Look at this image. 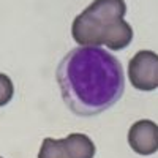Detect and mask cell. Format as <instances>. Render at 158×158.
<instances>
[{
    "label": "cell",
    "mask_w": 158,
    "mask_h": 158,
    "mask_svg": "<svg viewBox=\"0 0 158 158\" xmlns=\"http://www.w3.org/2000/svg\"><path fill=\"white\" fill-rule=\"evenodd\" d=\"M57 82L67 108L84 117L112 108L125 90L120 60L100 46L71 49L57 68Z\"/></svg>",
    "instance_id": "cell-1"
},
{
    "label": "cell",
    "mask_w": 158,
    "mask_h": 158,
    "mask_svg": "<svg viewBox=\"0 0 158 158\" xmlns=\"http://www.w3.org/2000/svg\"><path fill=\"white\" fill-rule=\"evenodd\" d=\"M128 79L141 92L158 89V54L150 49H141L128 62Z\"/></svg>",
    "instance_id": "cell-2"
},
{
    "label": "cell",
    "mask_w": 158,
    "mask_h": 158,
    "mask_svg": "<svg viewBox=\"0 0 158 158\" xmlns=\"http://www.w3.org/2000/svg\"><path fill=\"white\" fill-rule=\"evenodd\" d=\"M128 146L138 155H153L158 152V125L153 120L142 118L128 130Z\"/></svg>",
    "instance_id": "cell-3"
},
{
    "label": "cell",
    "mask_w": 158,
    "mask_h": 158,
    "mask_svg": "<svg viewBox=\"0 0 158 158\" xmlns=\"http://www.w3.org/2000/svg\"><path fill=\"white\" fill-rule=\"evenodd\" d=\"M103 30L104 25L85 10L79 13L71 24V36L79 46H101Z\"/></svg>",
    "instance_id": "cell-4"
},
{
    "label": "cell",
    "mask_w": 158,
    "mask_h": 158,
    "mask_svg": "<svg viewBox=\"0 0 158 158\" xmlns=\"http://www.w3.org/2000/svg\"><path fill=\"white\" fill-rule=\"evenodd\" d=\"M133 27L125 19H118L112 24L104 25L103 30V46H106L111 51L125 49L133 41Z\"/></svg>",
    "instance_id": "cell-5"
},
{
    "label": "cell",
    "mask_w": 158,
    "mask_h": 158,
    "mask_svg": "<svg viewBox=\"0 0 158 158\" xmlns=\"http://www.w3.org/2000/svg\"><path fill=\"white\" fill-rule=\"evenodd\" d=\"M85 11H89L103 25H108L125 18L127 3L125 0H94Z\"/></svg>",
    "instance_id": "cell-6"
},
{
    "label": "cell",
    "mask_w": 158,
    "mask_h": 158,
    "mask_svg": "<svg viewBox=\"0 0 158 158\" xmlns=\"http://www.w3.org/2000/svg\"><path fill=\"white\" fill-rule=\"evenodd\" d=\"M63 142L68 158H95V142L84 133H70Z\"/></svg>",
    "instance_id": "cell-7"
},
{
    "label": "cell",
    "mask_w": 158,
    "mask_h": 158,
    "mask_svg": "<svg viewBox=\"0 0 158 158\" xmlns=\"http://www.w3.org/2000/svg\"><path fill=\"white\" fill-rule=\"evenodd\" d=\"M38 158H68L63 139L46 138L41 142V147H40V152H38Z\"/></svg>",
    "instance_id": "cell-8"
},
{
    "label": "cell",
    "mask_w": 158,
    "mask_h": 158,
    "mask_svg": "<svg viewBox=\"0 0 158 158\" xmlns=\"http://www.w3.org/2000/svg\"><path fill=\"white\" fill-rule=\"evenodd\" d=\"M15 95V85H13L11 77L5 73H0V108L6 106Z\"/></svg>",
    "instance_id": "cell-9"
},
{
    "label": "cell",
    "mask_w": 158,
    "mask_h": 158,
    "mask_svg": "<svg viewBox=\"0 0 158 158\" xmlns=\"http://www.w3.org/2000/svg\"><path fill=\"white\" fill-rule=\"evenodd\" d=\"M0 158H2V156H0Z\"/></svg>",
    "instance_id": "cell-10"
}]
</instances>
